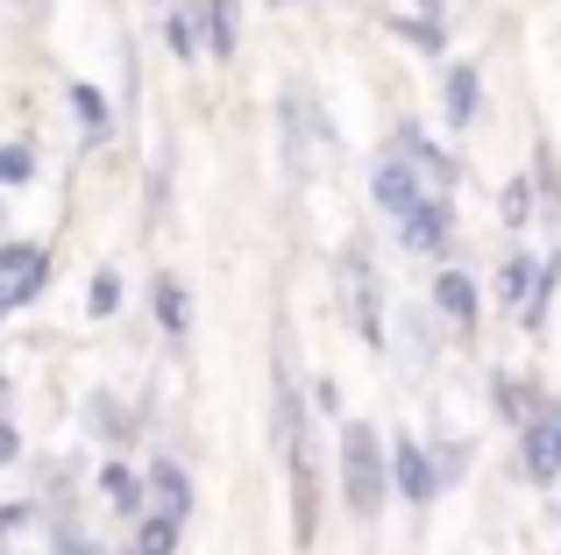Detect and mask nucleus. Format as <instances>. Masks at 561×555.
I'll return each instance as SVG.
<instances>
[{"instance_id": "obj_1", "label": "nucleus", "mask_w": 561, "mask_h": 555, "mask_svg": "<svg viewBox=\"0 0 561 555\" xmlns=\"http://www.w3.org/2000/svg\"><path fill=\"white\" fill-rule=\"evenodd\" d=\"M391 491L398 485H391V463H383V449H377V428L348 420V428H342V499H348V513L377 520Z\"/></svg>"}, {"instance_id": "obj_2", "label": "nucleus", "mask_w": 561, "mask_h": 555, "mask_svg": "<svg viewBox=\"0 0 561 555\" xmlns=\"http://www.w3.org/2000/svg\"><path fill=\"white\" fill-rule=\"evenodd\" d=\"M334 278H342V306H348V328L363 335V342H383V292H377V264H370V242L348 236L342 264H334Z\"/></svg>"}, {"instance_id": "obj_3", "label": "nucleus", "mask_w": 561, "mask_h": 555, "mask_svg": "<svg viewBox=\"0 0 561 555\" xmlns=\"http://www.w3.org/2000/svg\"><path fill=\"white\" fill-rule=\"evenodd\" d=\"M43 285H50V257H43L36 242H0V320H8L14 306H28Z\"/></svg>"}, {"instance_id": "obj_4", "label": "nucleus", "mask_w": 561, "mask_h": 555, "mask_svg": "<svg viewBox=\"0 0 561 555\" xmlns=\"http://www.w3.org/2000/svg\"><path fill=\"white\" fill-rule=\"evenodd\" d=\"M448 228H455V207L440 193H426L412 214H398V242H405V250H420V257L448 250Z\"/></svg>"}, {"instance_id": "obj_5", "label": "nucleus", "mask_w": 561, "mask_h": 555, "mask_svg": "<svg viewBox=\"0 0 561 555\" xmlns=\"http://www.w3.org/2000/svg\"><path fill=\"white\" fill-rule=\"evenodd\" d=\"M391 485L405 491L412 506H426V499L440 491V463H426L420 442H398V449H391Z\"/></svg>"}, {"instance_id": "obj_6", "label": "nucleus", "mask_w": 561, "mask_h": 555, "mask_svg": "<svg viewBox=\"0 0 561 555\" xmlns=\"http://www.w3.org/2000/svg\"><path fill=\"white\" fill-rule=\"evenodd\" d=\"M420 200H426V185H420V165H412V157L377 165V207H383V214H412Z\"/></svg>"}, {"instance_id": "obj_7", "label": "nucleus", "mask_w": 561, "mask_h": 555, "mask_svg": "<svg viewBox=\"0 0 561 555\" xmlns=\"http://www.w3.org/2000/svg\"><path fill=\"white\" fill-rule=\"evenodd\" d=\"M199 29H206V50L214 57H234V43H242V8H234V0H199Z\"/></svg>"}, {"instance_id": "obj_8", "label": "nucleus", "mask_w": 561, "mask_h": 555, "mask_svg": "<svg viewBox=\"0 0 561 555\" xmlns=\"http://www.w3.org/2000/svg\"><path fill=\"white\" fill-rule=\"evenodd\" d=\"M519 456H526V477H534V485H548V477H561V463H554V428H548V414H540V420H526V428H519Z\"/></svg>"}, {"instance_id": "obj_9", "label": "nucleus", "mask_w": 561, "mask_h": 555, "mask_svg": "<svg viewBox=\"0 0 561 555\" xmlns=\"http://www.w3.org/2000/svg\"><path fill=\"white\" fill-rule=\"evenodd\" d=\"M440 100H448V122H455V128L477 122V107H483V79H477V65H455V71H448V86H440Z\"/></svg>"}, {"instance_id": "obj_10", "label": "nucleus", "mask_w": 561, "mask_h": 555, "mask_svg": "<svg viewBox=\"0 0 561 555\" xmlns=\"http://www.w3.org/2000/svg\"><path fill=\"white\" fill-rule=\"evenodd\" d=\"M391 150H398V157H412V165H420V171H426V179H434V185H455V157H440L434 143H426L420 128H412V122L398 128V143H391Z\"/></svg>"}, {"instance_id": "obj_11", "label": "nucleus", "mask_w": 561, "mask_h": 555, "mask_svg": "<svg viewBox=\"0 0 561 555\" xmlns=\"http://www.w3.org/2000/svg\"><path fill=\"white\" fill-rule=\"evenodd\" d=\"M434 306L455 320V328H469V320H477V285H469V271H440L434 278Z\"/></svg>"}, {"instance_id": "obj_12", "label": "nucleus", "mask_w": 561, "mask_h": 555, "mask_svg": "<svg viewBox=\"0 0 561 555\" xmlns=\"http://www.w3.org/2000/svg\"><path fill=\"white\" fill-rule=\"evenodd\" d=\"M100 491H107V506H114V513H128V520L150 506V485H142L136 471H122V463H107V471H100Z\"/></svg>"}, {"instance_id": "obj_13", "label": "nucleus", "mask_w": 561, "mask_h": 555, "mask_svg": "<svg viewBox=\"0 0 561 555\" xmlns=\"http://www.w3.org/2000/svg\"><path fill=\"white\" fill-rule=\"evenodd\" d=\"M157 328L179 335V342H185V328H192V292L179 285V278H157Z\"/></svg>"}, {"instance_id": "obj_14", "label": "nucleus", "mask_w": 561, "mask_h": 555, "mask_svg": "<svg viewBox=\"0 0 561 555\" xmlns=\"http://www.w3.org/2000/svg\"><path fill=\"white\" fill-rule=\"evenodd\" d=\"M497 292H505L512 314H526V306H534V292H540V264H534V257H512V264L497 271Z\"/></svg>"}, {"instance_id": "obj_15", "label": "nucleus", "mask_w": 561, "mask_h": 555, "mask_svg": "<svg viewBox=\"0 0 561 555\" xmlns=\"http://www.w3.org/2000/svg\"><path fill=\"white\" fill-rule=\"evenodd\" d=\"M150 499H157V513H192V485H185V471H179V463H157V471H150Z\"/></svg>"}, {"instance_id": "obj_16", "label": "nucleus", "mask_w": 561, "mask_h": 555, "mask_svg": "<svg viewBox=\"0 0 561 555\" xmlns=\"http://www.w3.org/2000/svg\"><path fill=\"white\" fill-rule=\"evenodd\" d=\"M164 43H171L179 57H199V50H206V29H199V14H192V8H171V22H164Z\"/></svg>"}, {"instance_id": "obj_17", "label": "nucleus", "mask_w": 561, "mask_h": 555, "mask_svg": "<svg viewBox=\"0 0 561 555\" xmlns=\"http://www.w3.org/2000/svg\"><path fill=\"white\" fill-rule=\"evenodd\" d=\"M398 36H405L412 43V50H426V57H440V50H448V29H440V14H412V22H398Z\"/></svg>"}, {"instance_id": "obj_18", "label": "nucleus", "mask_w": 561, "mask_h": 555, "mask_svg": "<svg viewBox=\"0 0 561 555\" xmlns=\"http://www.w3.org/2000/svg\"><path fill=\"white\" fill-rule=\"evenodd\" d=\"M497 214H505L512 228H526V222H534V179H512L505 193H497Z\"/></svg>"}, {"instance_id": "obj_19", "label": "nucleus", "mask_w": 561, "mask_h": 555, "mask_svg": "<svg viewBox=\"0 0 561 555\" xmlns=\"http://www.w3.org/2000/svg\"><path fill=\"white\" fill-rule=\"evenodd\" d=\"M179 528H185L179 513H150V520H142V534H136V548H157V555H171V542H179Z\"/></svg>"}, {"instance_id": "obj_20", "label": "nucleus", "mask_w": 561, "mask_h": 555, "mask_svg": "<svg viewBox=\"0 0 561 555\" xmlns=\"http://www.w3.org/2000/svg\"><path fill=\"white\" fill-rule=\"evenodd\" d=\"M36 179V150H28V143H8V150H0V185H28Z\"/></svg>"}, {"instance_id": "obj_21", "label": "nucleus", "mask_w": 561, "mask_h": 555, "mask_svg": "<svg viewBox=\"0 0 561 555\" xmlns=\"http://www.w3.org/2000/svg\"><path fill=\"white\" fill-rule=\"evenodd\" d=\"M85 306H93V320H107L114 306H122V278L100 271V278H93V292H85Z\"/></svg>"}, {"instance_id": "obj_22", "label": "nucleus", "mask_w": 561, "mask_h": 555, "mask_svg": "<svg viewBox=\"0 0 561 555\" xmlns=\"http://www.w3.org/2000/svg\"><path fill=\"white\" fill-rule=\"evenodd\" d=\"M71 107H79V122H85V128L107 122V100H100V86H71Z\"/></svg>"}, {"instance_id": "obj_23", "label": "nucleus", "mask_w": 561, "mask_h": 555, "mask_svg": "<svg viewBox=\"0 0 561 555\" xmlns=\"http://www.w3.org/2000/svg\"><path fill=\"white\" fill-rule=\"evenodd\" d=\"M497 406H505V414H519V406H534V392H526L519 377H497Z\"/></svg>"}, {"instance_id": "obj_24", "label": "nucleus", "mask_w": 561, "mask_h": 555, "mask_svg": "<svg viewBox=\"0 0 561 555\" xmlns=\"http://www.w3.org/2000/svg\"><path fill=\"white\" fill-rule=\"evenodd\" d=\"M93 428L107 434V442H122V414H114V399H93Z\"/></svg>"}, {"instance_id": "obj_25", "label": "nucleus", "mask_w": 561, "mask_h": 555, "mask_svg": "<svg viewBox=\"0 0 561 555\" xmlns=\"http://www.w3.org/2000/svg\"><path fill=\"white\" fill-rule=\"evenodd\" d=\"M14 456H22V434H14V420L0 414V463H14Z\"/></svg>"}, {"instance_id": "obj_26", "label": "nucleus", "mask_w": 561, "mask_h": 555, "mask_svg": "<svg viewBox=\"0 0 561 555\" xmlns=\"http://www.w3.org/2000/svg\"><path fill=\"white\" fill-rule=\"evenodd\" d=\"M22 520H28V506H0V542H8V534L22 528Z\"/></svg>"}, {"instance_id": "obj_27", "label": "nucleus", "mask_w": 561, "mask_h": 555, "mask_svg": "<svg viewBox=\"0 0 561 555\" xmlns=\"http://www.w3.org/2000/svg\"><path fill=\"white\" fill-rule=\"evenodd\" d=\"M57 555H93V542H85V534H71V542L57 534Z\"/></svg>"}, {"instance_id": "obj_28", "label": "nucleus", "mask_w": 561, "mask_h": 555, "mask_svg": "<svg viewBox=\"0 0 561 555\" xmlns=\"http://www.w3.org/2000/svg\"><path fill=\"white\" fill-rule=\"evenodd\" d=\"M548 428H554V463H561V406H548Z\"/></svg>"}, {"instance_id": "obj_29", "label": "nucleus", "mask_w": 561, "mask_h": 555, "mask_svg": "<svg viewBox=\"0 0 561 555\" xmlns=\"http://www.w3.org/2000/svg\"><path fill=\"white\" fill-rule=\"evenodd\" d=\"M136 555H157V548H136Z\"/></svg>"}]
</instances>
